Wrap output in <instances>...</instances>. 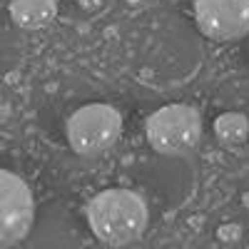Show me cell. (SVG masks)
Returning a JSON list of instances; mask_svg holds the SVG:
<instances>
[{
  "instance_id": "5b68a950",
  "label": "cell",
  "mask_w": 249,
  "mask_h": 249,
  "mask_svg": "<svg viewBox=\"0 0 249 249\" xmlns=\"http://www.w3.org/2000/svg\"><path fill=\"white\" fill-rule=\"evenodd\" d=\"M135 179L164 207H179L192 197L197 187V167L192 157L157 155L135 164Z\"/></svg>"
},
{
  "instance_id": "3957f363",
  "label": "cell",
  "mask_w": 249,
  "mask_h": 249,
  "mask_svg": "<svg viewBox=\"0 0 249 249\" xmlns=\"http://www.w3.org/2000/svg\"><path fill=\"white\" fill-rule=\"evenodd\" d=\"M202 115L192 105H162L144 120V137L150 150L170 157H192L202 140Z\"/></svg>"
},
{
  "instance_id": "ba28073f",
  "label": "cell",
  "mask_w": 249,
  "mask_h": 249,
  "mask_svg": "<svg viewBox=\"0 0 249 249\" xmlns=\"http://www.w3.org/2000/svg\"><path fill=\"white\" fill-rule=\"evenodd\" d=\"M10 20L23 30H45L60 18L62 8L53 3H37V0H10L8 3Z\"/></svg>"
},
{
  "instance_id": "6da1fadb",
  "label": "cell",
  "mask_w": 249,
  "mask_h": 249,
  "mask_svg": "<svg viewBox=\"0 0 249 249\" xmlns=\"http://www.w3.org/2000/svg\"><path fill=\"white\" fill-rule=\"evenodd\" d=\"M130 75L144 88L177 90L204 65V37L182 10L157 5L137 13L122 33Z\"/></svg>"
},
{
  "instance_id": "8992f818",
  "label": "cell",
  "mask_w": 249,
  "mask_h": 249,
  "mask_svg": "<svg viewBox=\"0 0 249 249\" xmlns=\"http://www.w3.org/2000/svg\"><path fill=\"white\" fill-rule=\"evenodd\" d=\"M182 10L204 40L232 43L249 35V0H162Z\"/></svg>"
},
{
  "instance_id": "52a82bcc",
  "label": "cell",
  "mask_w": 249,
  "mask_h": 249,
  "mask_svg": "<svg viewBox=\"0 0 249 249\" xmlns=\"http://www.w3.org/2000/svg\"><path fill=\"white\" fill-rule=\"evenodd\" d=\"M35 224V199L23 177L0 167V249L25 239Z\"/></svg>"
},
{
  "instance_id": "277c9868",
  "label": "cell",
  "mask_w": 249,
  "mask_h": 249,
  "mask_svg": "<svg viewBox=\"0 0 249 249\" xmlns=\"http://www.w3.org/2000/svg\"><path fill=\"white\" fill-rule=\"evenodd\" d=\"M122 135V115L107 102H90L65 120V140L80 157H100L115 147Z\"/></svg>"
},
{
  "instance_id": "7a4b0ae2",
  "label": "cell",
  "mask_w": 249,
  "mask_h": 249,
  "mask_svg": "<svg viewBox=\"0 0 249 249\" xmlns=\"http://www.w3.org/2000/svg\"><path fill=\"white\" fill-rule=\"evenodd\" d=\"M85 219L97 242L107 247H127L147 230L150 204L135 190L107 187L88 202Z\"/></svg>"
},
{
  "instance_id": "9c48e42d",
  "label": "cell",
  "mask_w": 249,
  "mask_h": 249,
  "mask_svg": "<svg viewBox=\"0 0 249 249\" xmlns=\"http://www.w3.org/2000/svg\"><path fill=\"white\" fill-rule=\"evenodd\" d=\"M212 130H214V137L222 144L237 147V144H242L249 137V117L239 110H227V112L214 117Z\"/></svg>"
},
{
  "instance_id": "30bf717a",
  "label": "cell",
  "mask_w": 249,
  "mask_h": 249,
  "mask_svg": "<svg viewBox=\"0 0 249 249\" xmlns=\"http://www.w3.org/2000/svg\"><path fill=\"white\" fill-rule=\"evenodd\" d=\"M37 3H53V5H60V8H68V5H75V0H37Z\"/></svg>"
}]
</instances>
